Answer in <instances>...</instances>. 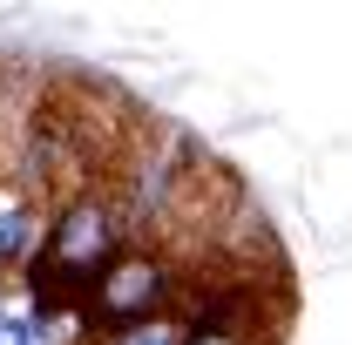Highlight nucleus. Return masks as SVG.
<instances>
[{"instance_id":"f257e3e1","label":"nucleus","mask_w":352,"mask_h":345,"mask_svg":"<svg viewBox=\"0 0 352 345\" xmlns=\"http://www.w3.org/2000/svg\"><path fill=\"white\" fill-rule=\"evenodd\" d=\"M116 258H122V216H116V203L82 197V203H68V210L54 216L47 251H41V264H34V291H41L47 304L75 298V291H95Z\"/></svg>"},{"instance_id":"f03ea898","label":"nucleus","mask_w":352,"mask_h":345,"mask_svg":"<svg viewBox=\"0 0 352 345\" xmlns=\"http://www.w3.org/2000/svg\"><path fill=\"white\" fill-rule=\"evenodd\" d=\"M176 278L163 258H116L109 264V278L88 291V311L102 318V325H116V332H129V325H149L163 304H170Z\"/></svg>"},{"instance_id":"7ed1b4c3","label":"nucleus","mask_w":352,"mask_h":345,"mask_svg":"<svg viewBox=\"0 0 352 345\" xmlns=\"http://www.w3.org/2000/svg\"><path fill=\"white\" fill-rule=\"evenodd\" d=\"M28 244H34V190L0 183V264H14Z\"/></svg>"},{"instance_id":"20e7f679","label":"nucleus","mask_w":352,"mask_h":345,"mask_svg":"<svg viewBox=\"0 0 352 345\" xmlns=\"http://www.w3.org/2000/svg\"><path fill=\"white\" fill-rule=\"evenodd\" d=\"M116 345H183V339H176L170 318H149V325H129V332H116Z\"/></svg>"},{"instance_id":"39448f33","label":"nucleus","mask_w":352,"mask_h":345,"mask_svg":"<svg viewBox=\"0 0 352 345\" xmlns=\"http://www.w3.org/2000/svg\"><path fill=\"white\" fill-rule=\"evenodd\" d=\"M183 345H251V339H244V332H190Z\"/></svg>"}]
</instances>
